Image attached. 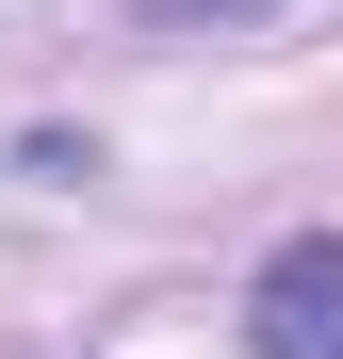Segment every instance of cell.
Listing matches in <instances>:
<instances>
[{
    "label": "cell",
    "instance_id": "obj_1",
    "mask_svg": "<svg viewBox=\"0 0 343 359\" xmlns=\"http://www.w3.org/2000/svg\"><path fill=\"white\" fill-rule=\"evenodd\" d=\"M246 327H262V359H343V245H327V229H295V245L262 262Z\"/></svg>",
    "mask_w": 343,
    "mask_h": 359
},
{
    "label": "cell",
    "instance_id": "obj_2",
    "mask_svg": "<svg viewBox=\"0 0 343 359\" xmlns=\"http://www.w3.org/2000/svg\"><path fill=\"white\" fill-rule=\"evenodd\" d=\"M147 33H196V17H278V0H131Z\"/></svg>",
    "mask_w": 343,
    "mask_h": 359
}]
</instances>
